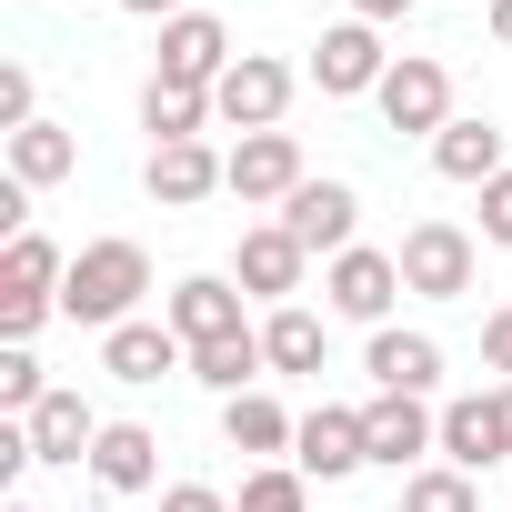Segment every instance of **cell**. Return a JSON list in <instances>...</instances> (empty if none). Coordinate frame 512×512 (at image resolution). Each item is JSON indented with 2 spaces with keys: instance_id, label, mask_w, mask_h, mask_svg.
I'll return each mask as SVG.
<instances>
[{
  "instance_id": "1",
  "label": "cell",
  "mask_w": 512,
  "mask_h": 512,
  "mask_svg": "<svg viewBox=\"0 0 512 512\" xmlns=\"http://www.w3.org/2000/svg\"><path fill=\"white\" fill-rule=\"evenodd\" d=\"M141 292H151V251L141 241H91V251H71V272H61V312L101 322V332H121Z\"/></svg>"
},
{
  "instance_id": "2",
  "label": "cell",
  "mask_w": 512,
  "mask_h": 512,
  "mask_svg": "<svg viewBox=\"0 0 512 512\" xmlns=\"http://www.w3.org/2000/svg\"><path fill=\"white\" fill-rule=\"evenodd\" d=\"M282 111H292V71H282L272 51H241V61L211 81V121H231L241 141H251V131H282Z\"/></svg>"
},
{
  "instance_id": "3",
  "label": "cell",
  "mask_w": 512,
  "mask_h": 512,
  "mask_svg": "<svg viewBox=\"0 0 512 512\" xmlns=\"http://www.w3.org/2000/svg\"><path fill=\"white\" fill-rule=\"evenodd\" d=\"M392 262H402V292L462 302V292H472V231H462V221H412Z\"/></svg>"
},
{
  "instance_id": "4",
  "label": "cell",
  "mask_w": 512,
  "mask_h": 512,
  "mask_svg": "<svg viewBox=\"0 0 512 512\" xmlns=\"http://www.w3.org/2000/svg\"><path fill=\"white\" fill-rule=\"evenodd\" d=\"M372 101H382V121H392V131H422V141H442V131H452V71H442V61H422V51H402V61L382 71V91H372Z\"/></svg>"
},
{
  "instance_id": "5",
  "label": "cell",
  "mask_w": 512,
  "mask_h": 512,
  "mask_svg": "<svg viewBox=\"0 0 512 512\" xmlns=\"http://www.w3.org/2000/svg\"><path fill=\"white\" fill-rule=\"evenodd\" d=\"M282 231H292L302 251H332V262H342L352 231H362V191H352V181H302V191L282 201Z\"/></svg>"
},
{
  "instance_id": "6",
  "label": "cell",
  "mask_w": 512,
  "mask_h": 512,
  "mask_svg": "<svg viewBox=\"0 0 512 512\" xmlns=\"http://www.w3.org/2000/svg\"><path fill=\"white\" fill-rule=\"evenodd\" d=\"M241 51H231V31L211 21V11H181V21H161V71L151 81H181V91H211L221 71H231Z\"/></svg>"
},
{
  "instance_id": "7",
  "label": "cell",
  "mask_w": 512,
  "mask_h": 512,
  "mask_svg": "<svg viewBox=\"0 0 512 512\" xmlns=\"http://www.w3.org/2000/svg\"><path fill=\"white\" fill-rule=\"evenodd\" d=\"M362 442H372V462H422V452H442V412H422V392H372L362 402Z\"/></svg>"
},
{
  "instance_id": "8",
  "label": "cell",
  "mask_w": 512,
  "mask_h": 512,
  "mask_svg": "<svg viewBox=\"0 0 512 512\" xmlns=\"http://www.w3.org/2000/svg\"><path fill=\"white\" fill-rule=\"evenodd\" d=\"M141 181H151V201H161V211H191V201L231 191V151H211V141H161Z\"/></svg>"
},
{
  "instance_id": "9",
  "label": "cell",
  "mask_w": 512,
  "mask_h": 512,
  "mask_svg": "<svg viewBox=\"0 0 512 512\" xmlns=\"http://www.w3.org/2000/svg\"><path fill=\"white\" fill-rule=\"evenodd\" d=\"M362 462H372L362 412H332V402H322V412H302V442H292V472H302V482H352Z\"/></svg>"
},
{
  "instance_id": "10",
  "label": "cell",
  "mask_w": 512,
  "mask_h": 512,
  "mask_svg": "<svg viewBox=\"0 0 512 512\" xmlns=\"http://www.w3.org/2000/svg\"><path fill=\"white\" fill-rule=\"evenodd\" d=\"M322 292H332V312H342V322H372V332H382V312L402 302V262H392V251H362V241H352L342 262H332V282H322Z\"/></svg>"
},
{
  "instance_id": "11",
  "label": "cell",
  "mask_w": 512,
  "mask_h": 512,
  "mask_svg": "<svg viewBox=\"0 0 512 512\" xmlns=\"http://www.w3.org/2000/svg\"><path fill=\"white\" fill-rule=\"evenodd\" d=\"M382 71H392V61H382V31H372V21H342V31H322V41H312V81H322L332 101L382 91Z\"/></svg>"
},
{
  "instance_id": "12",
  "label": "cell",
  "mask_w": 512,
  "mask_h": 512,
  "mask_svg": "<svg viewBox=\"0 0 512 512\" xmlns=\"http://www.w3.org/2000/svg\"><path fill=\"white\" fill-rule=\"evenodd\" d=\"M181 362H191V342H181L171 322H121V332H101V372L131 382V392H151V382L181 372Z\"/></svg>"
},
{
  "instance_id": "13",
  "label": "cell",
  "mask_w": 512,
  "mask_h": 512,
  "mask_svg": "<svg viewBox=\"0 0 512 512\" xmlns=\"http://www.w3.org/2000/svg\"><path fill=\"white\" fill-rule=\"evenodd\" d=\"M312 171H302V141L292 131H251V141H231V191L241 201H292Z\"/></svg>"
},
{
  "instance_id": "14",
  "label": "cell",
  "mask_w": 512,
  "mask_h": 512,
  "mask_svg": "<svg viewBox=\"0 0 512 512\" xmlns=\"http://www.w3.org/2000/svg\"><path fill=\"white\" fill-rule=\"evenodd\" d=\"M302 262H312V251H302L282 221H262V231H241L231 282H241V292H262V302H292V292H302Z\"/></svg>"
},
{
  "instance_id": "15",
  "label": "cell",
  "mask_w": 512,
  "mask_h": 512,
  "mask_svg": "<svg viewBox=\"0 0 512 512\" xmlns=\"http://www.w3.org/2000/svg\"><path fill=\"white\" fill-rule=\"evenodd\" d=\"M171 332L201 352V342H231V332H251L241 322V282H211V272H191L181 292H171Z\"/></svg>"
},
{
  "instance_id": "16",
  "label": "cell",
  "mask_w": 512,
  "mask_h": 512,
  "mask_svg": "<svg viewBox=\"0 0 512 512\" xmlns=\"http://www.w3.org/2000/svg\"><path fill=\"white\" fill-rule=\"evenodd\" d=\"M362 372H372V392H432L442 382V342L432 332H372V352H362Z\"/></svg>"
},
{
  "instance_id": "17",
  "label": "cell",
  "mask_w": 512,
  "mask_h": 512,
  "mask_svg": "<svg viewBox=\"0 0 512 512\" xmlns=\"http://www.w3.org/2000/svg\"><path fill=\"white\" fill-rule=\"evenodd\" d=\"M442 462H452V472H492V462H512V452H502V412H492V392L442 402Z\"/></svg>"
},
{
  "instance_id": "18",
  "label": "cell",
  "mask_w": 512,
  "mask_h": 512,
  "mask_svg": "<svg viewBox=\"0 0 512 512\" xmlns=\"http://www.w3.org/2000/svg\"><path fill=\"white\" fill-rule=\"evenodd\" d=\"M151 472H161V442H151L141 422H101V442H91V482H101V492H151Z\"/></svg>"
},
{
  "instance_id": "19",
  "label": "cell",
  "mask_w": 512,
  "mask_h": 512,
  "mask_svg": "<svg viewBox=\"0 0 512 512\" xmlns=\"http://www.w3.org/2000/svg\"><path fill=\"white\" fill-rule=\"evenodd\" d=\"M432 171H442V181H472V191H482V181H502L512 161H502V131H492V121H452V131L432 141Z\"/></svg>"
},
{
  "instance_id": "20",
  "label": "cell",
  "mask_w": 512,
  "mask_h": 512,
  "mask_svg": "<svg viewBox=\"0 0 512 512\" xmlns=\"http://www.w3.org/2000/svg\"><path fill=\"white\" fill-rule=\"evenodd\" d=\"M91 442H101V422H91L81 392H51V402L31 412V452H41V462H91Z\"/></svg>"
},
{
  "instance_id": "21",
  "label": "cell",
  "mask_w": 512,
  "mask_h": 512,
  "mask_svg": "<svg viewBox=\"0 0 512 512\" xmlns=\"http://www.w3.org/2000/svg\"><path fill=\"white\" fill-rule=\"evenodd\" d=\"M221 432H231V452H262V462L302 442V422H292L272 392H241V402H221Z\"/></svg>"
},
{
  "instance_id": "22",
  "label": "cell",
  "mask_w": 512,
  "mask_h": 512,
  "mask_svg": "<svg viewBox=\"0 0 512 512\" xmlns=\"http://www.w3.org/2000/svg\"><path fill=\"white\" fill-rule=\"evenodd\" d=\"M272 372V352H262V332H231V342H201L191 352V382H211L221 402H241L251 382H262Z\"/></svg>"
},
{
  "instance_id": "23",
  "label": "cell",
  "mask_w": 512,
  "mask_h": 512,
  "mask_svg": "<svg viewBox=\"0 0 512 512\" xmlns=\"http://www.w3.org/2000/svg\"><path fill=\"white\" fill-rule=\"evenodd\" d=\"M61 272H71L61 251L41 231H21L11 251H0V302H61Z\"/></svg>"
},
{
  "instance_id": "24",
  "label": "cell",
  "mask_w": 512,
  "mask_h": 512,
  "mask_svg": "<svg viewBox=\"0 0 512 512\" xmlns=\"http://www.w3.org/2000/svg\"><path fill=\"white\" fill-rule=\"evenodd\" d=\"M201 121H211V91H181V81H151V91H141L151 151H161V141H201Z\"/></svg>"
},
{
  "instance_id": "25",
  "label": "cell",
  "mask_w": 512,
  "mask_h": 512,
  "mask_svg": "<svg viewBox=\"0 0 512 512\" xmlns=\"http://www.w3.org/2000/svg\"><path fill=\"white\" fill-rule=\"evenodd\" d=\"M71 161H81V141H71L61 121H31V131H11V181H21V191H41V181H61Z\"/></svg>"
},
{
  "instance_id": "26",
  "label": "cell",
  "mask_w": 512,
  "mask_h": 512,
  "mask_svg": "<svg viewBox=\"0 0 512 512\" xmlns=\"http://www.w3.org/2000/svg\"><path fill=\"white\" fill-rule=\"evenodd\" d=\"M262 352H272V372H322V322H312L302 302H282V312L262 322Z\"/></svg>"
},
{
  "instance_id": "27",
  "label": "cell",
  "mask_w": 512,
  "mask_h": 512,
  "mask_svg": "<svg viewBox=\"0 0 512 512\" xmlns=\"http://www.w3.org/2000/svg\"><path fill=\"white\" fill-rule=\"evenodd\" d=\"M402 512H482V492H472V472H452V462H422V472L402 482Z\"/></svg>"
},
{
  "instance_id": "28",
  "label": "cell",
  "mask_w": 512,
  "mask_h": 512,
  "mask_svg": "<svg viewBox=\"0 0 512 512\" xmlns=\"http://www.w3.org/2000/svg\"><path fill=\"white\" fill-rule=\"evenodd\" d=\"M231 512H312V482L292 462H262V472H241V502Z\"/></svg>"
},
{
  "instance_id": "29",
  "label": "cell",
  "mask_w": 512,
  "mask_h": 512,
  "mask_svg": "<svg viewBox=\"0 0 512 512\" xmlns=\"http://www.w3.org/2000/svg\"><path fill=\"white\" fill-rule=\"evenodd\" d=\"M41 111H31V71L11 61V71H0V131H31Z\"/></svg>"
},
{
  "instance_id": "30",
  "label": "cell",
  "mask_w": 512,
  "mask_h": 512,
  "mask_svg": "<svg viewBox=\"0 0 512 512\" xmlns=\"http://www.w3.org/2000/svg\"><path fill=\"white\" fill-rule=\"evenodd\" d=\"M482 241H502V251H512V171H502V181H482Z\"/></svg>"
},
{
  "instance_id": "31",
  "label": "cell",
  "mask_w": 512,
  "mask_h": 512,
  "mask_svg": "<svg viewBox=\"0 0 512 512\" xmlns=\"http://www.w3.org/2000/svg\"><path fill=\"white\" fill-rule=\"evenodd\" d=\"M51 312H61V302H0V342H31Z\"/></svg>"
},
{
  "instance_id": "32",
  "label": "cell",
  "mask_w": 512,
  "mask_h": 512,
  "mask_svg": "<svg viewBox=\"0 0 512 512\" xmlns=\"http://www.w3.org/2000/svg\"><path fill=\"white\" fill-rule=\"evenodd\" d=\"M161 512H231V492H211V482H171Z\"/></svg>"
},
{
  "instance_id": "33",
  "label": "cell",
  "mask_w": 512,
  "mask_h": 512,
  "mask_svg": "<svg viewBox=\"0 0 512 512\" xmlns=\"http://www.w3.org/2000/svg\"><path fill=\"white\" fill-rule=\"evenodd\" d=\"M482 362L512 382V312H492V322H482Z\"/></svg>"
},
{
  "instance_id": "34",
  "label": "cell",
  "mask_w": 512,
  "mask_h": 512,
  "mask_svg": "<svg viewBox=\"0 0 512 512\" xmlns=\"http://www.w3.org/2000/svg\"><path fill=\"white\" fill-rule=\"evenodd\" d=\"M422 0H352V21H372V31H392V21H412Z\"/></svg>"
},
{
  "instance_id": "35",
  "label": "cell",
  "mask_w": 512,
  "mask_h": 512,
  "mask_svg": "<svg viewBox=\"0 0 512 512\" xmlns=\"http://www.w3.org/2000/svg\"><path fill=\"white\" fill-rule=\"evenodd\" d=\"M131 21H181V0H121Z\"/></svg>"
},
{
  "instance_id": "36",
  "label": "cell",
  "mask_w": 512,
  "mask_h": 512,
  "mask_svg": "<svg viewBox=\"0 0 512 512\" xmlns=\"http://www.w3.org/2000/svg\"><path fill=\"white\" fill-rule=\"evenodd\" d=\"M492 41H502V51H512V0H492Z\"/></svg>"
},
{
  "instance_id": "37",
  "label": "cell",
  "mask_w": 512,
  "mask_h": 512,
  "mask_svg": "<svg viewBox=\"0 0 512 512\" xmlns=\"http://www.w3.org/2000/svg\"><path fill=\"white\" fill-rule=\"evenodd\" d=\"M492 412H502V452H512V382H502V392H492Z\"/></svg>"
},
{
  "instance_id": "38",
  "label": "cell",
  "mask_w": 512,
  "mask_h": 512,
  "mask_svg": "<svg viewBox=\"0 0 512 512\" xmlns=\"http://www.w3.org/2000/svg\"><path fill=\"white\" fill-rule=\"evenodd\" d=\"M0 512H41V502H0Z\"/></svg>"
}]
</instances>
